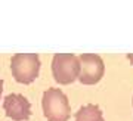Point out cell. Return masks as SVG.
Masks as SVG:
<instances>
[{
  "mask_svg": "<svg viewBox=\"0 0 133 121\" xmlns=\"http://www.w3.org/2000/svg\"><path fill=\"white\" fill-rule=\"evenodd\" d=\"M127 59L130 60V64L133 65V53H127Z\"/></svg>",
  "mask_w": 133,
  "mask_h": 121,
  "instance_id": "obj_7",
  "label": "cell"
},
{
  "mask_svg": "<svg viewBox=\"0 0 133 121\" xmlns=\"http://www.w3.org/2000/svg\"><path fill=\"white\" fill-rule=\"evenodd\" d=\"M42 109L48 121H68L71 108L65 93L59 89H48L42 98Z\"/></svg>",
  "mask_w": 133,
  "mask_h": 121,
  "instance_id": "obj_1",
  "label": "cell"
},
{
  "mask_svg": "<svg viewBox=\"0 0 133 121\" xmlns=\"http://www.w3.org/2000/svg\"><path fill=\"white\" fill-rule=\"evenodd\" d=\"M2 92H3V80L0 78V98H2Z\"/></svg>",
  "mask_w": 133,
  "mask_h": 121,
  "instance_id": "obj_8",
  "label": "cell"
},
{
  "mask_svg": "<svg viewBox=\"0 0 133 121\" xmlns=\"http://www.w3.org/2000/svg\"><path fill=\"white\" fill-rule=\"evenodd\" d=\"M74 121H105L98 105H84L74 115Z\"/></svg>",
  "mask_w": 133,
  "mask_h": 121,
  "instance_id": "obj_6",
  "label": "cell"
},
{
  "mask_svg": "<svg viewBox=\"0 0 133 121\" xmlns=\"http://www.w3.org/2000/svg\"><path fill=\"white\" fill-rule=\"evenodd\" d=\"M80 59L72 53H56L52 59V75L58 84H71L78 78Z\"/></svg>",
  "mask_w": 133,
  "mask_h": 121,
  "instance_id": "obj_3",
  "label": "cell"
},
{
  "mask_svg": "<svg viewBox=\"0 0 133 121\" xmlns=\"http://www.w3.org/2000/svg\"><path fill=\"white\" fill-rule=\"evenodd\" d=\"M6 117L14 121H27L31 117V103L19 93H10L3 100Z\"/></svg>",
  "mask_w": 133,
  "mask_h": 121,
  "instance_id": "obj_5",
  "label": "cell"
},
{
  "mask_svg": "<svg viewBox=\"0 0 133 121\" xmlns=\"http://www.w3.org/2000/svg\"><path fill=\"white\" fill-rule=\"evenodd\" d=\"M10 71L16 83L31 84L38 77L40 58L36 53H16L10 59Z\"/></svg>",
  "mask_w": 133,
  "mask_h": 121,
  "instance_id": "obj_2",
  "label": "cell"
},
{
  "mask_svg": "<svg viewBox=\"0 0 133 121\" xmlns=\"http://www.w3.org/2000/svg\"><path fill=\"white\" fill-rule=\"evenodd\" d=\"M78 59H80V72H78L80 83L86 86H93L99 83L105 74L102 58L96 53H83L78 56Z\"/></svg>",
  "mask_w": 133,
  "mask_h": 121,
  "instance_id": "obj_4",
  "label": "cell"
}]
</instances>
